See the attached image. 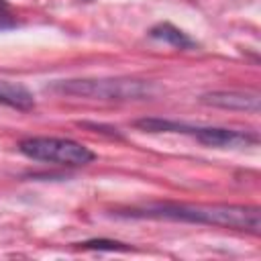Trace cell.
<instances>
[{
	"instance_id": "obj_3",
	"label": "cell",
	"mask_w": 261,
	"mask_h": 261,
	"mask_svg": "<svg viewBox=\"0 0 261 261\" xmlns=\"http://www.w3.org/2000/svg\"><path fill=\"white\" fill-rule=\"evenodd\" d=\"M18 151L29 159L67 167L88 165L96 157L94 151H90L86 145L59 137H29L18 143Z\"/></svg>"
},
{
	"instance_id": "obj_9",
	"label": "cell",
	"mask_w": 261,
	"mask_h": 261,
	"mask_svg": "<svg viewBox=\"0 0 261 261\" xmlns=\"http://www.w3.org/2000/svg\"><path fill=\"white\" fill-rule=\"evenodd\" d=\"M84 249H106V251H126L128 247H124L118 241H106V239H94V241H86L82 243Z\"/></svg>"
},
{
	"instance_id": "obj_7",
	"label": "cell",
	"mask_w": 261,
	"mask_h": 261,
	"mask_svg": "<svg viewBox=\"0 0 261 261\" xmlns=\"http://www.w3.org/2000/svg\"><path fill=\"white\" fill-rule=\"evenodd\" d=\"M151 39L155 41H161V43H167L171 47H177V49H192L194 47V41L184 33L179 31L177 27L169 24V22H159L155 24L151 31H149Z\"/></svg>"
},
{
	"instance_id": "obj_5",
	"label": "cell",
	"mask_w": 261,
	"mask_h": 261,
	"mask_svg": "<svg viewBox=\"0 0 261 261\" xmlns=\"http://www.w3.org/2000/svg\"><path fill=\"white\" fill-rule=\"evenodd\" d=\"M204 104L224 110H245L257 112L259 110V96L251 92H237V90H222V92H208L200 98Z\"/></svg>"
},
{
	"instance_id": "obj_4",
	"label": "cell",
	"mask_w": 261,
	"mask_h": 261,
	"mask_svg": "<svg viewBox=\"0 0 261 261\" xmlns=\"http://www.w3.org/2000/svg\"><path fill=\"white\" fill-rule=\"evenodd\" d=\"M192 135L208 145V147H243L249 143H257L255 135L234 130V128H218V126H196Z\"/></svg>"
},
{
	"instance_id": "obj_6",
	"label": "cell",
	"mask_w": 261,
	"mask_h": 261,
	"mask_svg": "<svg viewBox=\"0 0 261 261\" xmlns=\"http://www.w3.org/2000/svg\"><path fill=\"white\" fill-rule=\"evenodd\" d=\"M0 104L16 110H31L35 108V98L22 84L0 80Z\"/></svg>"
},
{
	"instance_id": "obj_1",
	"label": "cell",
	"mask_w": 261,
	"mask_h": 261,
	"mask_svg": "<svg viewBox=\"0 0 261 261\" xmlns=\"http://www.w3.org/2000/svg\"><path fill=\"white\" fill-rule=\"evenodd\" d=\"M143 216L167 218L196 224L222 226L232 230H245L257 234L261 228V210L257 206L234 204H157L145 208Z\"/></svg>"
},
{
	"instance_id": "obj_8",
	"label": "cell",
	"mask_w": 261,
	"mask_h": 261,
	"mask_svg": "<svg viewBox=\"0 0 261 261\" xmlns=\"http://www.w3.org/2000/svg\"><path fill=\"white\" fill-rule=\"evenodd\" d=\"M135 126L149 130V133H192L194 130V126L167 120V118H141L135 122Z\"/></svg>"
},
{
	"instance_id": "obj_2",
	"label": "cell",
	"mask_w": 261,
	"mask_h": 261,
	"mask_svg": "<svg viewBox=\"0 0 261 261\" xmlns=\"http://www.w3.org/2000/svg\"><path fill=\"white\" fill-rule=\"evenodd\" d=\"M51 92L61 96H77L92 100H145L155 94V86L145 80L130 77H84V80H61L49 86Z\"/></svg>"
},
{
	"instance_id": "obj_10",
	"label": "cell",
	"mask_w": 261,
	"mask_h": 261,
	"mask_svg": "<svg viewBox=\"0 0 261 261\" xmlns=\"http://www.w3.org/2000/svg\"><path fill=\"white\" fill-rule=\"evenodd\" d=\"M16 24V18L8 6L6 0H0V29H8V27H14Z\"/></svg>"
}]
</instances>
